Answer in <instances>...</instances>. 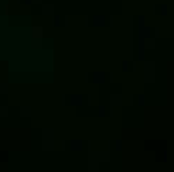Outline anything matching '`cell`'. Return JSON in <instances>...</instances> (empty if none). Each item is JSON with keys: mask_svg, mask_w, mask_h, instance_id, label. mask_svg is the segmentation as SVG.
Masks as SVG:
<instances>
[{"mask_svg": "<svg viewBox=\"0 0 174 172\" xmlns=\"http://www.w3.org/2000/svg\"><path fill=\"white\" fill-rule=\"evenodd\" d=\"M43 30L41 28H33V38H40Z\"/></svg>", "mask_w": 174, "mask_h": 172, "instance_id": "obj_1", "label": "cell"}]
</instances>
